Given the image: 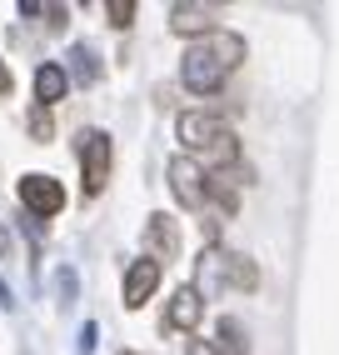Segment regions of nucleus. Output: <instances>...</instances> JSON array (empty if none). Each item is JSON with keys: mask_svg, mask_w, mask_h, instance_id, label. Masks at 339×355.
I'll return each instance as SVG.
<instances>
[{"mask_svg": "<svg viewBox=\"0 0 339 355\" xmlns=\"http://www.w3.org/2000/svg\"><path fill=\"white\" fill-rule=\"evenodd\" d=\"M120 355H135V350H120Z\"/></svg>", "mask_w": 339, "mask_h": 355, "instance_id": "obj_20", "label": "nucleus"}, {"mask_svg": "<svg viewBox=\"0 0 339 355\" xmlns=\"http://www.w3.org/2000/svg\"><path fill=\"white\" fill-rule=\"evenodd\" d=\"M95 330H100V325L85 320V330H80V355H90V350H95Z\"/></svg>", "mask_w": 339, "mask_h": 355, "instance_id": "obj_16", "label": "nucleus"}, {"mask_svg": "<svg viewBox=\"0 0 339 355\" xmlns=\"http://www.w3.org/2000/svg\"><path fill=\"white\" fill-rule=\"evenodd\" d=\"M110 165H115V146L105 130H80V185L85 196H100L110 185Z\"/></svg>", "mask_w": 339, "mask_h": 355, "instance_id": "obj_3", "label": "nucleus"}, {"mask_svg": "<svg viewBox=\"0 0 339 355\" xmlns=\"http://www.w3.org/2000/svg\"><path fill=\"white\" fill-rule=\"evenodd\" d=\"M15 191H20V205H26L35 220H51V216H60V210H65V185H60L55 175L26 171V175L15 180Z\"/></svg>", "mask_w": 339, "mask_h": 355, "instance_id": "obj_4", "label": "nucleus"}, {"mask_svg": "<svg viewBox=\"0 0 339 355\" xmlns=\"http://www.w3.org/2000/svg\"><path fill=\"white\" fill-rule=\"evenodd\" d=\"M26 125H30V135H35V140H51V110H45V105H35Z\"/></svg>", "mask_w": 339, "mask_h": 355, "instance_id": "obj_15", "label": "nucleus"}, {"mask_svg": "<svg viewBox=\"0 0 339 355\" xmlns=\"http://www.w3.org/2000/svg\"><path fill=\"white\" fill-rule=\"evenodd\" d=\"M105 15H110V26H115V31H130V26H135V0H110Z\"/></svg>", "mask_w": 339, "mask_h": 355, "instance_id": "obj_14", "label": "nucleus"}, {"mask_svg": "<svg viewBox=\"0 0 339 355\" xmlns=\"http://www.w3.org/2000/svg\"><path fill=\"white\" fill-rule=\"evenodd\" d=\"M160 266H155V260L150 255H140V260H130V266H125V311H140V305L145 300H150L155 295V286H160Z\"/></svg>", "mask_w": 339, "mask_h": 355, "instance_id": "obj_8", "label": "nucleus"}, {"mask_svg": "<svg viewBox=\"0 0 339 355\" xmlns=\"http://www.w3.org/2000/svg\"><path fill=\"white\" fill-rule=\"evenodd\" d=\"M214 15H220L214 6H185V0H180V6H170V31L200 40V35H210V31H220V26H214Z\"/></svg>", "mask_w": 339, "mask_h": 355, "instance_id": "obj_9", "label": "nucleus"}, {"mask_svg": "<svg viewBox=\"0 0 339 355\" xmlns=\"http://www.w3.org/2000/svg\"><path fill=\"white\" fill-rule=\"evenodd\" d=\"M145 245H150V260L165 270L170 260L180 255V225H175V216H150V220H145Z\"/></svg>", "mask_w": 339, "mask_h": 355, "instance_id": "obj_7", "label": "nucleus"}, {"mask_svg": "<svg viewBox=\"0 0 339 355\" xmlns=\"http://www.w3.org/2000/svg\"><path fill=\"white\" fill-rule=\"evenodd\" d=\"M65 90H70L65 65H55V60L35 65V101H40V105H55V101H65Z\"/></svg>", "mask_w": 339, "mask_h": 355, "instance_id": "obj_10", "label": "nucleus"}, {"mask_svg": "<svg viewBox=\"0 0 339 355\" xmlns=\"http://www.w3.org/2000/svg\"><path fill=\"white\" fill-rule=\"evenodd\" d=\"M225 286H235V291H255L259 286V270H255L250 255H225Z\"/></svg>", "mask_w": 339, "mask_h": 355, "instance_id": "obj_12", "label": "nucleus"}, {"mask_svg": "<svg viewBox=\"0 0 339 355\" xmlns=\"http://www.w3.org/2000/svg\"><path fill=\"white\" fill-rule=\"evenodd\" d=\"M210 345H214V355H250V330L235 315H225L220 320V340H210Z\"/></svg>", "mask_w": 339, "mask_h": 355, "instance_id": "obj_11", "label": "nucleus"}, {"mask_svg": "<svg viewBox=\"0 0 339 355\" xmlns=\"http://www.w3.org/2000/svg\"><path fill=\"white\" fill-rule=\"evenodd\" d=\"M200 315H205V295L195 291V286H175L170 291V300H165V330H195L200 325Z\"/></svg>", "mask_w": 339, "mask_h": 355, "instance_id": "obj_6", "label": "nucleus"}, {"mask_svg": "<svg viewBox=\"0 0 339 355\" xmlns=\"http://www.w3.org/2000/svg\"><path fill=\"white\" fill-rule=\"evenodd\" d=\"M70 80H80V85H95L100 80V65H95V51L90 45H70V70H65Z\"/></svg>", "mask_w": 339, "mask_h": 355, "instance_id": "obj_13", "label": "nucleus"}, {"mask_svg": "<svg viewBox=\"0 0 339 355\" xmlns=\"http://www.w3.org/2000/svg\"><path fill=\"white\" fill-rule=\"evenodd\" d=\"M10 85H15V80H10V65L0 60V96H10Z\"/></svg>", "mask_w": 339, "mask_h": 355, "instance_id": "obj_18", "label": "nucleus"}, {"mask_svg": "<svg viewBox=\"0 0 339 355\" xmlns=\"http://www.w3.org/2000/svg\"><path fill=\"white\" fill-rule=\"evenodd\" d=\"M165 175H170V191H175V200L185 210H205V171L190 155H175L165 165Z\"/></svg>", "mask_w": 339, "mask_h": 355, "instance_id": "obj_5", "label": "nucleus"}, {"mask_svg": "<svg viewBox=\"0 0 339 355\" xmlns=\"http://www.w3.org/2000/svg\"><path fill=\"white\" fill-rule=\"evenodd\" d=\"M45 20H51V31H65V6H45Z\"/></svg>", "mask_w": 339, "mask_h": 355, "instance_id": "obj_17", "label": "nucleus"}, {"mask_svg": "<svg viewBox=\"0 0 339 355\" xmlns=\"http://www.w3.org/2000/svg\"><path fill=\"white\" fill-rule=\"evenodd\" d=\"M175 135H180L185 155L195 160V165L205 160V165H214V171H230V165L239 160L235 130L220 121V115H210V110H185L180 121H175Z\"/></svg>", "mask_w": 339, "mask_h": 355, "instance_id": "obj_2", "label": "nucleus"}, {"mask_svg": "<svg viewBox=\"0 0 339 355\" xmlns=\"http://www.w3.org/2000/svg\"><path fill=\"white\" fill-rule=\"evenodd\" d=\"M185 355H214V345H210V340H190V350H185Z\"/></svg>", "mask_w": 339, "mask_h": 355, "instance_id": "obj_19", "label": "nucleus"}, {"mask_svg": "<svg viewBox=\"0 0 339 355\" xmlns=\"http://www.w3.org/2000/svg\"><path fill=\"white\" fill-rule=\"evenodd\" d=\"M239 60H245V35L210 31V35L185 45V55H180V85L195 90V96H214V90L230 80V70Z\"/></svg>", "mask_w": 339, "mask_h": 355, "instance_id": "obj_1", "label": "nucleus"}]
</instances>
